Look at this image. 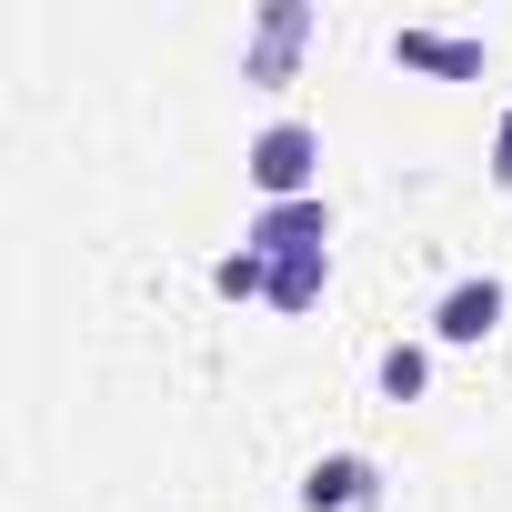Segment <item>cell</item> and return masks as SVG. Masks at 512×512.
<instances>
[{
  "label": "cell",
  "mask_w": 512,
  "mask_h": 512,
  "mask_svg": "<svg viewBox=\"0 0 512 512\" xmlns=\"http://www.w3.org/2000/svg\"><path fill=\"white\" fill-rule=\"evenodd\" d=\"M422 382H432V352H422V342H392V352H382V392H392V402H412Z\"/></svg>",
  "instance_id": "obj_7"
},
{
  "label": "cell",
  "mask_w": 512,
  "mask_h": 512,
  "mask_svg": "<svg viewBox=\"0 0 512 512\" xmlns=\"http://www.w3.org/2000/svg\"><path fill=\"white\" fill-rule=\"evenodd\" d=\"M492 322H502V282L482 272V282H452V292H442V312H432V342H482Z\"/></svg>",
  "instance_id": "obj_4"
},
{
  "label": "cell",
  "mask_w": 512,
  "mask_h": 512,
  "mask_svg": "<svg viewBox=\"0 0 512 512\" xmlns=\"http://www.w3.org/2000/svg\"><path fill=\"white\" fill-rule=\"evenodd\" d=\"M241 251L272 272V302L282 312H312L322 302V272H332V211L322 201H262V221H251Z\"/></svg>",
  "instance_id": "obj_1"
},
{
  "label": "cell",
  "mask_w": 512,
  "mask_h": 512,
  "mask_svg": "<svg viewBox=\"0 0 512 512\" xmlns=\"http://www.w3.org/2000/svg\"><path fill=\"white\" fill-rule=\"evenodd\" d=\"M211 282H221L231 302H251V292H262V302H272V272H262V262H251V251H231V262H221Z\"/></svg>",
  "instance_id": "obj_8"
},
{
  "label": "cell",
  "mask_w": 512,
  "mask_h": 512,
  "mask_svg": "<svg viewBox=\"0 0 512 512\" xmlns=\"http://www.w3.org/2000/svg\"><path fill=\"white\" fill-rule=\"evenodd\" d=\"M302 41H312V11H292V0H272V11H262V41H251V81H282Z\"/></svg>",
  "instance_id": "obj_5"
},
{
  "label": "cell",
  "mask_w": 512,
  "mask_h": 512,
  "mask_svg": "<svg viewBox=\"0 0 512 512\" xmlns=\"http://www.w3.org/2000/svg\"><path fill=\"white\" fill-rule=\"evenodd\" d=\"M241 171L262 181V201H322V191H312V171H322V131H312V121H272V131H251Z\"/></svg>",
  "instance_id": "obj_2"
},
{
  "label": "cell",
  "mask_w": 512,
  "mask_h": 512,
  "mask_svg": "<svg viewBox=\"0 0 512 512\" xmlns=\"http://www.w3.org/2000/svg\"><path fill=\"white\" fill-rule=\"evenodd\" d=\"M492 181L512 191V111H502V131H492Z\"/></svg>",
  "instance_id": "obj_9"
},
{
  "label": "cell",
  "mask_w": 512,
  "mask_h": 512,
  "mask_svg": "<svg viewBox=\"0 0 512 512\" xmlns=\"http://www.w3.org/2000/svg\"><path fill=\"white\" fill-rule=\"evenodd\" d=\"M372 482H382V472H372L362 452H332V462H312V472H302V512H362V502H372Z\"/></svg>",
  "instance_id": "obj_3"
},
{
  "label": "cell",
  "mask_w": 512,
  "mask_h": 512,
  "mask_svg": "<svg viewBox=\"0 0 512 512\" xmlns=\"http://www.w3.org/2000/svg\"><path fill=\"white\" fill-rule=\"evenodd\" d=\"M392 61H412V71H452V81H472V71H482V41H442V31H402V41H392Z\"/></svg>",
  "instance_id": "obj_6"
}]
</instances>
